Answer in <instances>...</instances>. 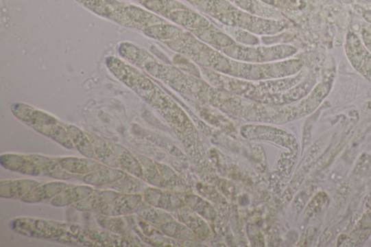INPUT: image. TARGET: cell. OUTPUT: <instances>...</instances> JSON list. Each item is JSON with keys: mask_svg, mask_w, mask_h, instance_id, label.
I'll return each mask as SVG.
<instances>
[{"mask_svg": "<svg viewBox=\"0 0 371 247\" xmlns=\"http://www.w3.org/2000/svg\"><path fill=\"white\" fill-rule=\"evenodd\" d=\"M42 183L33 179L5 180L0 182V198L22 200Z\"/></svg>", "mask_w": 371, "mask_h": 247, "instance_id": "obj_9", "label": "cell"}, {"mask_svg": "<svg viewBox=\"0 0 371 247\" xmlns=\"http://www.w3.org/2000/svg\"><path fill=\"white\" fill-rule=\"evenodd\" d=\"M40 133L67 149H75L67 128V124L57 119L56 121L34 128Z\"/></svg>", "mask_w": 371, "mask_h": 247, "instance_id": "obj_16", "label": "cell"}, {"mask_svg": "<svg viewBox=\"0 0 371 247\" xmlns=\"http://www.w3.org/2000/svg\"><path fill=\"white\" fill-rule=\"evenodd\" d=\"M98 223L104 228L115 233H120L122 235L130 238L132 230L130 226H128L121 217H110L101 215L98 218Z\"/></svg>", "mask_w": 371, "mask_h": 247, "instance_id": "obj_19", "label": "cell"}, {"mask_svg": "<svg viewBox=\"0 0 371 247\" xmlns=\"http://www.w3.org/2000/svg\"><path fill=\"white\" fill-rule=\"evenodd\" d=\"M67 128L75 149L86 158H95L93 147L87 133L72 124H67Z\"/></svg>", "mask_w": 371, "mask_h": 247, "instance_id": "obj_17", "label": "cell"}, {"mask_svg": "<svg viewBox=\"0 0 371 247\" xmlns=\"http://www.w3.org/2000/svg\"><path fill=\"white\" fill-rule=\"evenodd\" d=\"M345 51L353 68L371 82V53L355 33L348 34Z\"/></svg>", "mask_w": 371, "mask_h": 247, "instance_id": "obj_3", "label": "cell"}, {"mask_svg": "<svg viewBox=\"0 0 371 247\" xmlns=\"http://www.w3.org/2000/svg\"><path fill=\"white\" fill-rule=\"evenodd\" d=\"M30 158L39 167L41 174L57 180H69L75 177L64 170L58 161L42 154H30Z\"/></svg>", "mask_w": 371, "mask_h": 247, "instance_id": "obj_13", "label": "cell"}, {"mask_svg": "<svg viewBox=\"0 0 371 247\" xmlns=\"http://www.w3.org/2000/svg\"><path fill=\"white\" fill-rule=\"evenodd\" d=\"M143 202V198L140 193H121L98 213L110 217L129 216L136 213Z\"/></svg>", "mask_w": 371, "mask_h": 247, "instance_id": "obj_5", "label": "cell"}, {"mask_svg": "<svg viewBox=\"0 0 371 247\" xmlns=\"http://www.w3.org/2000/svg\"><path fill=\"white\" fill-rule=\"evenodd\" d=\"M362 38L364 45L371 53V32L368 29H364L362 32Z\"/></svg>", "mask_w": 371, "mask_h": 247, "instance_id": "obj_20", "label": "cell"}, {"mask_svg": "<svg viewBox=\"0 0 371 247\" xmlns=\"http://www.w3.org/2000/svg\"><path fill=\"white\" fill-rule=\"evenodd\" d=\"M99 16L116 22L122 27L142 32L153 38L165 21L151 12L119 0H75Z\"/></svg>", "mask_w": 371, "mask_h": 247, "instance_id": "obj_1", "label": "cell"}, {"mask_svg": "<svg viewBox=\"0 0 371 247\" xmlns=\"http://www.w3.org/2000/svg\"><path fill=\"white\" fill-rule=\"evenodd\" d=\"M71 185L64 180L49 182L36 187L22 198L25 203L34 204L52 200Z\"/></svg>", "mask_w": 371, "mask_h": 247, "instance_id": "obj_10", "label": "cell"}, {"mask_svg": "<svg viewBox=\"0 0 371 247\" xmlns=\"http://www.w3.org/2000/svg\"><path fill=\"white\" fill-rule=\"evenodd\" d=\"M111 146L116 152L120 168L125 173L143 180V166L136 156L121 145L112 144Z\"/></svg>", "mask_w": 371, "mask_h": 247, "instance_id": "obj_14", "label": "cell"}, {"mask_svg": "<svg viewBox=\"0 0 371 247\" xmlns=\"http://www.w3.org/2000/svg\"><path fill=\"white\" fill-rule=\"evenodd\" d=\"M139 178L125 173V176L112 185L109 189H112L121 193H139L147 189L144 182Z\"/></svg>", "mask_w": 371, "mask_h": 247, "instance_id": "obj_18", "label": "cell"}, {"mask_svg": "<svg viewBox=\"0 0 371 247\" xmlns=\"http://www.w3.org/2000/svg\"><path fill=\"white\" fill-rule=\"evenodd\" d=\"M125 174V172L122 169L107 166L80 178L87 185L99 189H109Z\"/></svg>", "mask_w": 371, "mask_h": 247, "instance_id": "obj_8", "label": "cell"}, {"mask_svg": "<svg viewBox=\"0 0 371 247\" xmlns=\"http://www.w3.org/2000/svg\"><path fill=\"white\" fill-rule=\"evenodd\" d=\"M121 193L112 189L95 190L83 201L72 206L75 210L82 212H97L104 209Z\"/></svg>", "mask_w": 371, "mask_h": 247, "instance_id": "obj_7", "label": "cell"}, {"mask_svg": "<svg viewBox=\"0 0 371 247\" xmlns=\"http://www.w3.org/2000/svg\"><path fill=\"white\" fill-rule=\"evenodd\" d=\"M10 227L21 235L55 240L62 243L95 246L86 238L80 226L53 222L42 219L19 217L12 220Z\"/></svg>", "mask_w": 371, "mask_h": 247, "instance_id": "obj_2", "label": "cell"}, {"mask_svg": "<svg viewBox=\"0 0 371 247\" xmlns=\"http://www.w3.org/2000/svg\"><path fill=\"white\" fill-rule=\"evenodd\" d=\"M95 189L92 186H70L51 200L56 207L73 206L89 196Z\"/></svg>", "mask_w": 371, "mask_h": 247, "instance_id": "obj_12", "label": "cell"}, {"mask_svg": "<svg viewBox=\"0 0 371 247\" xmlns=\"http://www.w3.org/2000/svg\"><path fill=\"white\" fill-rule=\"evenodd\" d=\"M87 135L92 143L95 158L107 166L120 168L116 152L111 145L95 134L87 133Z\"/></svg>", "mask_w": 371, "mask_h": 247, "instance_id": "obj_15", "label": "cell"}, {"mask_svg": "<svg viewBox=\"0 0 371 247\" xmlns=\"http://www.w3.org/2000/svg\"><path fill=\"white\" fill-rule=\"evenodd\" d=\"M56 160L64 170L75 177L77 176H83L107 167L99 161L88 158L63 157L56 158Z\"/></svg>", "mask_w": 371, "mask_h": 247, "instance_id": "obj_11", "label": "cell"}, {"mask_svg": "<svg viewBox=\"0 0 371 247\" xmlns=\"http://www.w3.org/2000/svg\"><path fill=\"white\" fill-rule=\"evenodd\" d=\"M0 164L10 172L31 176L41 174L39 167L30 158L29 155L15 153H5L0 156Z\"/></svg>", "mask_w": 371, "mask_h": 247, "instance_id": "obj_6", "label": "cell"}, {"mask_svg": "<svg viewBox=\"0 0 371 247\" xmlns=\"http://www.w3.org/2000/svg\"><path fill=\"white\" fill-rule=\"evenodd\" d=\"M11 112L16 118L33 129L56 121L58 119L43 110L37 109L28 104L18 102L12 104Z\"/></svg>", "mask_w": 371, "mask_h": 247, "instance_id": "obj_4", "label": "cell"}, {"mask_svg": "<svg viewBox=\"0 0 371 247\" xmlns=\"http://www.w3.org/2000/svg\"><path fill=\"white\" fill-rule=\"evenodd\" d=\"M370 32H371V28L370 29H368Z\"/></svg>", "mask_w": 371, "mask_h": 247, "instance_id": "obj_22", "label": "cell"}, {"mask_svg": "<svg viewBox=\"0 0 371 247\" xmlns=\"http://www.w3.org/2000/svg\"><path fill=\"white\" fill-rule=\"evenodd\" d=\"M363 16L367 22L371 23V10H365Z\"/></svg>", "mask_w": 371, "mask_h": 247, "instance_id": "obj_21", "label": "cell"}]
</instances>
